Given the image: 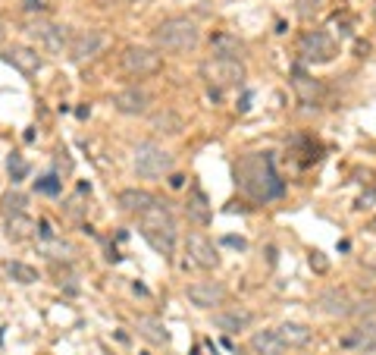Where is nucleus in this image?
I'll return each instance as SVG.
<instances>
[{
    "mask_svg": "<svg viewBox=\"0 0 376 355\" xmlns=\"http://www.w3.org/2000/svg\"><path fill=\"white\" fill-rule=\"evenodd\" d=\"M185 214L194 220V224H201V226L210 224V205H207V195H204L201 189H194L192 195H188V202H185Z\"/></svg>",
    "mask_w": 376,
    "mask_h": 355,
    "instance_id": "412c9836",
    "label": "nucleus"
},
{
    "mask_svg": "<svg viewBox=\"0 0 376 355\" xmlns=\"http://www.w3.org/2000/svg\"><path fill=\"white\" fill-rule=\"evenodd\" d=\"M38 192H44V195H57V192H60L57 176H44L41 183H38Z\"/></svg>",
    "mask_w": 376,
    "mask_h": 355,
    "instance_id": "cd10ccee",
    "label": "nucleus"
},
{
    "mask_svg": "<svg viewBox=\"0 0 376 355\" xmlns=\"http://www.w3.org/2000/svg\"><path fill=\"white\" fill-rule=\"evenodd\" d=\"M373 198H376L373 192H367V195H361V198H358V207H370V202H373Z\"/></svg>",
    "mask_w": 376,
    "mask_h": 355,
    "instance_id": "2f4dec72",
    "label": "nucleus"
},
{
    "mask_svg": "<svg viewBox=\"0 0 376 355\" xmlns=\"http://www.w3.org/2000/svg\"><path fill=\"white\" fill-rule=\"evenodd\" d=\"M226 243H229V245H239V249H245V239H235V236H226Z\"/></svg>",
    "mask_w": 376,
    "mask_h": 355,
    "instance_id": "f704fd0d",
    "label": "nucleus"
},
{
    "mask_svg": "<svg viewBox=\"0 0 376 355\" xmlns=\"http://www.w3.org/2000/svg\"><path fill=\"white\" fill-rule=\"evenodd\" d=\"M4 205H6V214H22V205H25V198L22 195H6L4 198Z\"/></svg>",
    "mask_w": 376,
    "mask_h": 355,
    "instance_id": "c85d7f7f",
    "label": "nucleus"
},
{
    "mask_svg": "<svg viewBox=\"0 0 376 355\" xmlns=\"http://www.w3.org/2000/svg\"><path fill=\"white\" fill-rule=\"evenodd\" d=\"M311 267H317V271H326V258H320V252L311 254Z\"/></svg>",
    "mask_w": 376,
    "mask_h": 355,
    "instance_id": "7c9ffc66",
    "label": "nucleus"
},
{
    "mask_svg": "<svg viewBox=\"0 0 376 355\" xmlns=\"http://www.w3.org/2000/svg\"><path fill=\"white\" fill-rule=\"evenodd\" d=\"M292 89H295V95L301 98V101H317L320 95H323V85L317 82L314 76H307V72H295L292 76Z\"/></svg>",
    "mask_w": 376,
    "mask_h": 355,
    "instance_id": "aec40b11",
    "label": "nucleus"
},
{
    "mask_svg": "<svg viewBox=\"0 0 376 355\" xmlns=\"http://www.w3.org/2000/svg\"><path fill=\"white\" fill-rule=\"evenodd\" d=\"M276 337L286 343V349H301V346L311 343L314 330L307 324H298V321H286V324L276 327Z\"/></svg>",
    "mask_w": 376,
    "mask_h": 355,
    "instance_id": "2eb2a0df",
    "label": "nucleus"
},
{
    "mask_svg": "<svg viewBox=\"0 0 376 355\" xmlns=\"http://www.w3.org/2000/svg\"><path fill=\"white\" fill-rule=\"evenodd\" d=\"M29 35L35 38L38 48L47 51V53L69 51V41H72L69 29H66V25H57V22H35V25H29Z\"/></svg>",
    "mask_w": 376,
    "mask_h": 355,
    "instance_id": "0eeeda50",
    "label": "nucleus"
},
{
    "mask_svg": "<svg viewBox=\"0 0 376 355\" xmlns=\"http://www.w3.org/2000/svg\"><path fill=\"white\" fill-rule=\"evenodd\" d=\"M107 48V35L98 29H82V32H72V41H69V60L76 63H85V60L98 57L100 51Z\"/></svg>",
    "mask_w": 376,
    "mask_h": 355,
    "instance_id": "1a4fd4ad",
    "label": "nucleus"
},
{
    "mask_svg": "<svg viewBox=\"0 0 376 355\" xmlns=\"http://www.w3.org/2000/svg\"><path fill=\"white\" fill-rule=\"evenodd\" d=\"M185 249H188V258L198 267H204V271H210V267L220 264V254L213 249V243L207 236H201V233H192V236L185 239Z\"/></svg>",
    "mask_w": 376,
    "mask_h": 355,
    "instance_id": "f8f14e48",
    "label": "nucleus"
},
{
    "mask_svg": "<svg viewBox=\"0 0 376 355\" xmlns=\"http://www.w3.org/2000/svg\"><path fill=\"white\" fill-rule=\"evenodd\" d=\"M342 346L354 352H376V321H364V324L351 327L342 337Z\"/></svg>",
    "mask_w": 376,
    "mask_h": 355,
    "instance_id": "ddd939ff",
    "label": "nucleus"
},
{
    "mask_svg": "<svg viewBox=\"0 0 376 355\" xmlns=\"http://www.w3.org/2000/svg\"><path fill=\"white\" fill-rule=\"evenodd\" d=\"M185 292H188V302L198 308L223 305V299H226V286L217 283V280H198V283H192Z\"/></svg>",
    "mask_w": 376,
    "mask_h": 355,
    "instance_id": "9b49d317",
    "label": "nucleus"
},
{
    "mask_svg": "<svg viewBox=\"0 0 376 355\" xmlns=\"http://www.w3.org/2000/svg\"><path fill=\"white\" fill-rule=\"evenodd\" d=\"M201 76L213 89H235V85L245 82V66H241V60L232 57H207L201 63Z\"/></svg>",
    "mask_w": 376,
    "mask_h": 355,
    "instance_id": "20e7f679",
    "label": "nucleus"
},
{
    "mask_svg": "<svg viewBox=\"0 0 376 355\" xmlns=\"http://www.w3.org/2000/svg\"><path fill=\"white\" fill-rule=\"evenodd\" d=\"M6 226H10V236L13 239H22V236H29V230H32V220L29 217H22V214H13L10 220H6Z\"/></svg>",
    "mask_w": 376,
    "mask_h": 355,
    "instance_id": "a878e982",
    "label": "nucleus"
},
{
    "mask_svg": "<svg viewBox=\"0 0 376 355\" xmlns=\"http://www.w3.org/2000/svg\"><path fill=\"white\" fill-rule=\"evenodd\" d=\"M251 324V311H245V308H229V311H217L213 314V327L223 333H239L245 330V327Z\"/></svg>",
    "mask_w": 376,
    "mask_h": 355,
    "instance_id": "dca6fc26",
    "label": "nucleus"
},
{
    "mask_svg": "<svg viewBox=\"0 0 376 355\" xmlns=\"http://www.w3.org/2000/svg\"><path fill=\"white\" fill-rule=\"evenodd\" d=\"M25 6H29V10H41L44 0H25Z\"/></svg>",
    "mask_w": 376,
    "mask_h": 355,
    "instance_id": "473e14b6",
    "label": "nucleus"
},
{
    "mask_svg": "<svg viewBox=\"0 0 376 355\" xmlns=\"http://www.w3.org/2000/svg\"><path fill=\"white\" fill-rule=\"evenodd\" d=\"M254 355H286V343L276 337V330H257L251 337Z\"/></svg>",
    "mask_w": 376,
    "mask_h": 355,
    "instance_id": "6ab92c4d",
    "label": "nucleus"
},
{
    "mask_svg": "<svg viewBox=\"0 0 376 355\" xmlns=\"http://www.w3.org/2000/svg\"><path fill=\"white\" fill-rule=\"evenodd\" d=\"M6 60H10L19 72H25V76H32V72L41 70V53L32 51V48H10L6 51Z\"/></svg>",
    "mask_w": 376,
    "mask_h": 355,
    "instance_id": "a211bd4d",
    "label": "nucleus"
},
{
    "mask_svg": "<svg viewBox=\"0 0 376 355\" xmlns=\"http://www.w3.org/2000/svg\"><path fill=\"white\" fill-rule=\"evenodd\" d=\"M135 327L138 333L145 340H151V343H166V327L160 318H151V314H138L135 318Z\"/></svg>",
    "mask_w": 376,
    "mask_h": 355,
    "instance_id": "5701e85b",
    "label": "nucleus"
},
{
    "mask_svg": "<svg viewBox=\"0 0 376 355\" xmlns=\"http://www.w3.org/2000/svg\"><path fill=\"white\" fill-rule=\"evenodd\" d=\"M182 183H185V176H173V179H170L173 189H182Z\"/></svg>",
    "mask_w": 376,
    "mask_h": 355,
    "instance_id": "72a5a7b5",
    "label": "nucleus"
},
{
    "mask_svg": "<svg viewBox=\"0 0 376 355\" xmlns=\"http://www.w3.org/2000/svg\"><path fill=\"white\" fill-rule=\"evenodd\" d=\"M10 173H13V179H22L25 173H29V167H25L22 160H13V157H10Z\"/></svg>",
    "mask_w": 376,
    "mask_h": 355,
    "instance_id": "c756f323",
    "label": "nucleus"
},
{
    "mask_svg": "<svg viewBox=\"0 0 376 355\" xmlns=\"http://www.w3.org/2000/svg\"><path fill=\"white\" fill-rule=\"evenodd\" d=\"M201 41V29L185 16H173L154 29V48L166 51V53H185L194 51Z\"/></svg>",
    "mask_w": 376,
    "mask_h": 355,
    "instance_id": "7ed1b4c3",
    "label": "nucleus"
},
{
    "mask_svg": "<svg viewBox=\"0 0 376 355\" xmlns=\"http://www.w3.org/2000/svg\"><path fill=\"white\" fill-rule=\"evenodd\" d=\"M298 53L304 63H329V60L339 53L335 41L326 35V32H304L298 44Z\"/></svg>",
    "mask_w": 376,
    "mask_h": 355,
    "instance_id": "6e6552de",
    "label": "nucleus"
},
{
    "mask_svg": "<svg viewBox=\"0 0 376 355\" xmlns=\"http://www.w3.org/2000/svg\"><path fill=\"white\" fill-rule=\"evenodd\" d=\"M138 226H141V236L147 239V245H151L154 252L160 254H173L176 249V220H173V214L166 211L163 205H151L145 214L138 217Z\"/></svg>",
    "mask_w": 376,
    "mask_h": 355,
    "instance_id": "f03ea898",
    "label": "nucleus"
},
{
    "mask_svg": "<svg viewBox=\"0 0 376 355\" xmlns=\"http://www.w3.org/2000/svg\"><path fill=\"white\" fill-rule=\"evenodd\" d=\"M135 170L147 179H157L173 170V154L157 142H141L135 148Z\"/></svg>",
    "mask_w": 376,
    "mask_h": 355,
    "instance_id": "39448f33",
    "label": "nucleus"
},
{
    "mask_svg": "<svg viewBox=\"0 0 376 355\" xmlns=\"http://www.w3.org/2000/svg\"><path fill=\"white\" fill-rule=\"evenodd\" d=\"M119 66H123L129 76L135 79H145V76H154L160 70V53L154 48H141V44H129L123 53H119Z\"/></svg>",
    "mask_w": 376,
    "mask_h": 355,
    "instance_id": "423d86ee",
    "label": "nucleus"
},
{
    "mask_svg": "<svg viewBox=\"0 0 376 355\" xmlns=\"http://www.w3.org/2000/svg\"><path fill=\"white\" fill-rule=\"evenodd\" d=\"M317 305H320V311L323 314H329V318H348V314H354V302H351V296H348L345 290L320 292Z\"/></svg>",
    "mask_w": 376,
    "mask_h": 355,
    "instance_id": "4468645a",
    "label": "nucleus"
},
{
    "mask_svg": "<svg viewBox=\"0 0 376 355\" xmlns=\"http://www.w3.org/2000/svg\"><path fill=\"white\" fill-rule=\"evenodd\" d=\"M235 179H239V186L254 202H276L282 192H286L270 154H245V157L235 164Z\"/></svg>",
    "mask_w": 376,
    "mask_h": 355,
    "instance_id": "f257e3e1",
    "label": "nucleus"
},
{
    "mask_svg": "<svg viewBox=\"0 0 376 355\" xmlns=\"http://www.w3.org/2000/svg\"><path fill=\"white\" fill-rule=\"evenodd\" d=\"M210 48H213V57H232V60H239L241 41L235 35H226V32H220V35L210 38Z\"/></svg>",
    "mask_w": 376,
    "mask_h": 355,
    "instance_id": "b1692460",
    "label": "nucleus"
},
{
    "mask_svg": "<svg viewBox=\"0 0 376 355\" xmlns=\"http://www.w3.org/2000/svg\"><path fill=\"white\" fill-rule=\"evenodd\" d=\"M151 205H157V198L151 195V192H145V189H123L119 192V207L123 211H129V214H145Z\"/></svg>",
    "mask_w": 376,
    "mask_h": 355,
    "instance_id": "f3484780",
    "label": "nucleus"
},
{
    "mask_svg": "<svg viewBox=\"0 0 376 355\" xmlns=\"http://www.w3.org/2000/svg\"><path fill=\"white\" fill-rule=\"evenodd\" d=\"M151 126L157 132H166V136H179L182 132V117L176 110H170V107H163V110L151 113Z\"/></svg>",
    "mask_w": 376,
    "mask_h": 355,
    "instance_id": "4be33fe9",
    "label": "nucleus"
},
{
    "mask_svg": "<svg viewBox=\"0 0 376 355\" xmlns=\"http://www.w3.org/2000/svg\"><path fill=\"white\" fill-rule=\"evenodd\" d=\"M4 271H6V277H13L16 283H35V280H38V271H35V267L22 264V261H6Z\"/></svg>",
    "mask_w": 376,
    "mask_h": 355,
    "instance_id": "393cba45",
    "label": "nucleus"
},
{
    "mask_svg": "<svg viewBox=\"0 0 376 355\" xmlns=\"http://www.w3.org/2000/svg\"><path fill=\"white\" fill-rule=\"evenodd\" d=\"M151 104L154 98L145 89H123L113 95V107L126 117H145V113H151Z\"/></svg>",
    "mask_w": 376,
    "mask_h": 355,
    "instance_id": "9d476101",
    "label": "nucleus"
},
{
    "mask_svg": "<svg viewBox=\"0 0 376 355\" xmlns=\"http://www.w3.org/2000/svg\"><path fill=\"white\" fill-rule=\"evenodd\" d=\"M295 6H298V13H301L304 19H311L314 13L323 10V0H295Z\"/></svg>",
    "mask_w": 376,
    "mask_h": 355,
    "instance_id": "bb28decb",
    "label": "nucleus"
},
{
    "mask_svg": "<svg viewBox=\"0 0 376 355\" xmlns=\"http://www.w3.org/2000/svg\"><path fill=\"white\" fill-rule=\"evenodd\" d=\"M126 4H135V6H145V4H151V0H126Z\"/></svg>",
    "mask_w": 376,
    "mask_h": 355,
    "instance_id": "c9c22d12",
    "label": "nucleus"
}]
</instances>
